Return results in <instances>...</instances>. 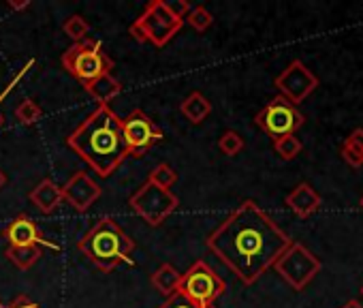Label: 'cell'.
I'll list each match as a JSON object with an SVG mask.
<instances>
[{
  "mask_svg": "<svg viewBox=\"0 0 363 308\" xmlns=\"http://www.w3.org/2000/svg\"><path fill=\"white\" fill-rule=\"evenodd\" d=\"M227 291V282L216 274L212 265L197 259L184 274H182L177 293L186 297L197 308H214V302Z\"/></svg>",
  "mask_w": 363,
  "mask_h": 308,
  "instance_id": "6",
  "label": "cell"
},
{
  "mask_svg": "<svg viewBox=\"0 0 363 308\" xmlns=\"http://www.w3.org/2000/svg\"><path fill=\"white\" fill-rule=\"evenodd\" d=\"M69 148L99 176L109 178L126 161L122 120L109 105H99L67 137Z\"/></svg>",
  "mask_w": 363,
  "mask_h": 308,
  "instance_id": "2",
  "label": "cell"
},
{
  "mask_svg": "<svg viewBox=\"0 0 363 308\" xmlns=\"http://www.w3.org/2000/svg\"><path fill=\"white\" fill-rule=\"evenodd\" d=\"M5 187H7V174L0 170V191H3Z\"/></svg>",
  "mask_w": 363,
  "mask_h": 308,
  "instance_id": "33",
  "label": "cell"
},
{
  "mask_svg": "<svg viewBox=\"0 0 363 308\" xmlns=\"http://www.w3.org/2000/svg\"><path fill=\"white\" fill-rule=\"evenodd\" d=\"M5 257L20 270H30L41 257V248L39 246H9L5 251Z\"/></svg>",
  "mask_w": 363,
  "mask_h": 308,
  "instance_id": "19",
  "label": "cell"
},
{
  "mask_svg": "<svg viewBox=\"0 0 363 308\" xmlns=\"http://www.w3.org/2000/svg\"><path fill=\"white\" fill-rule=\"evenodd\" d=\"M193 31H197V33H206L212 24H214V16L206 9V7H193L191 9V13L186 16V20H184Z\"/></svg>",
  "mask_w": 363,
  "mask_h": 308,
  "instance_id": "24",
  "label": "cell"
},
{
  "mask_svg": "<svg viewBox=\"0 0 363 308\" xmlns=\"http://www.w3.org/2000/svg\"><path fill=\"white\" fill-rule=\"evenodd\" d=\"M323 263L320 259L310 251L306 248L303 244L299 242H291V246L278 257V261L274 263V270L295 289V291H301L306 289L314 276L320 272Z\"/></svg>",
  "mask_w": 363,
  "mask_h": 308,
  "instance_id": "8",
  "label": "cell"
},
{
  "mask_svg": "<svg viewBox=\"0 0 363 308\" xmlns=\"http://www.w3.org/2000/svg\"><path fill=\"white\" fill-rule=\"evenodd\" d=\"M306 122L303 114L293 105L289 103L284 97H276L272 99L257 116H255V124L267 133L269 137L278 139V137H284V135H295L297 128H301Z\"/></svg>",
  "mask_w": 363,
  "mask_h": 308,
  "instance_id": "9",
  "label": "cell"
},
{
  "mask_svg": "<svg viewBox=\"0 0 363 308\" xmlns=\"http://www.w3.org/2000/svg\"><path fill=\"white\" fill-rule=\"evenodd\" d=\"M5 308H41L37 302H33L28 295H18L9 306H5Z\"/></svg>",
  "mask_w": 363,
  "mask_h": 308,
  "instance_id": "29",
  "label": "cell"
},
{
  "mask_svg": "<svg viewBox=\"0 0 363 308\" xmlns=\"http://www.w3.org/2000/svg\"><path fill=\"white\" fill-rule=\"evenodd\" d=\"M179 111L191 124H203L212 114V103L199 90H195L179 103Z\"/></svg>",
  "mask_w": 363,
  "mask_h": 308,
  "instance_id": "16",
  "label": "cell"
},
{
  "mask_svg": "<svg viewBox=\"0 0 363 308\" xmlns=\"http://www.w3.org/2000/svg\"><path fill=\"white\" fill-rule=\"evenodd\" d=\"M284 204H286L299 219H308V216H312L314 212H318L323 199H320V195L312 189V185L301 182V185H297V187L286 195Z\"/></svg>",
  "mask_w": 363,
  "mask_h": 308,
  "instance_id": "14",
  "label": "cell"
},
{
  "mask_svg": "<svg viewBox=\"0 0 363 308\" xmlns=\"http://www.w3.org/2000/svg\"><path fill=\"white\" fill-rule=\"evenodd\" d=\"M128 206L150 227H158V225H162L179 208V199H177V195L173 191L154 187L152 182L145 180L128 197Z\"/></svg>",
  "mask_w": 363,
  "mask_h": 308,
  "instance_id": "7",
  "label": "cell"
},
{
  "mask_svg": "<svg viewBox=\"0 0 363 308\" xmlns=\"http://www.w3.org/2000/svg\"><path fill=\"white\" fill-rule=\"evenodd\" d=\"M158 308H197V306H193L186 297H182L179 293H173V295L167 297Z\"/></svg>",
  "mask_w": 363,
  "mask_h": 308,
  "instance_id": "27",
  "label": "cell"
},
{
  "mask_svg": "<svg viewBox=\"0 0 363 308\" xmlns=\"http://www.w3.org/2000/svg\"><path fill=\"white\" fill-rule=\"evenodd\" d=\"M16 118H18V122L30 126V124H37V122L43 118V109H41V105H39L37 101L24 99V101L16 107Z\"/></svg>",
  "mask_w": 363,
  "mask_h": 308,
  "instance_id": "23",
  "label": "cell"
},
{
  "mask_svg": "<svg viewBox=\"0 0 363 308\" xmlns=\"http://www.w3.org/2000/svg\"><path fill=\"white\" fill-rule=\"evenodd\" d=\"M7 7H11V9H16V11H24V9H28L30 7V0H7Z\"/></svg>",
  "mask_w": 363,
  "mask_h": 308,
  "instance_id": "31",
  "label": "cell"
},
{
  "mask_svg": "<svg viewBox=\"0 0 363 308\" xmlns=\"http://www.w3.org/2000/svg\"><path fill=\"white\" fill-rule=\"evenodd\" d=\"M62 67L77 82H82V86H88L90 82H94L103 75H109L113 69V60L107 56L103 41L86 39L82 43L71 45L62 54Z\"/></svg>",
  "mask_w": 363,
  "mask_h": 308,
  "instance_id": "5",
  "label": "cell"
},
{
  "mask_svg": "<svg viewBox=\"0 0 363 308\" xmlns=\"http://www.w3.org/2000/svg\"><path fill=\"white\" fill-rule=\"evenodd\" d=\"M184 26V20L171 13L164 0H150L143 7L141 16L130 24L128 33L139 43H152L156 48H164Z\"/></svg>",
  "mask_w": 363,
  "mask_h": 308,
  "instance_id": "4",
  "label": "cell"
},
{
  "mask_svg": "<svg viewBox=\"0 0 363 308\" xmlns=\"http://www.w3.org/2000/svg\"><path fill=\"white\" fill-rule=\"evenodd\" d=\"M340 154H342V159L350 165V167H361L363 165V150L354 148V145H348V143H342L340 145Z\"/></svg>",
  "mask_w": 363,
  "mask_h": 308,
  "instance_id": "26",
  "label": "cell"
},
{
  "mask_svg": "<svg viewBox=\"0 0 363 308\" xmlns=\"http://www.w3.org/2000/svg\"><path fill=\"white\" fill-rule=\"evenodd\" d=\"M122 137L128 157L141 159L150 148H154L162 139V131L145 111L133 109L126 118H122Z\"/></svg>",
  "mask_w": 363,
  "mask_h": 308,
  "instance_id": "10",
  "label": "cell"
},
{
  "mask_svg": "<svg viewBox=\"0 0 363 308\" xmlns=\"http://www.w3.org/2000/svg\"><path fill=\"white\" fill-rule=\"evenodd\" d=\"M171 13L177 16L179 20H186V16L191 13V5L186 3V0H175V3H167Z\"/></svg>",
  "mask_w": 363,
  "mask_h": 308,
  "instance_id": "28",
  "label": "cell"
},
{
  "mask_svg": "<svg viewBox=\"0 0 363 308\" xmlns=\"http://www.w3.org/2000/svg\"><path fill=\"white\" fill-rule=\"evenodd\" d=\"M0 308H5V306H3V302H0Z\"/></svg>",
  "mask_w": 363,
  "mask_h": 308,
  "instance_id": "36",
  "label": "cell"
},
{
  "mask_svg": "<svg viewBox=\"0 0 363 308\" xmlns=\"http://www.w3.org/2000/svg\"><path fill=\"white\" fill-rule=\"evenodd\" d=\"M218 148L227 157H238V154L244 150V137L238 131H225L218 139Z\"/></svg>",
  "mask_w": 363,
  "mask_h": 308,
  "instance_id": "25",
  "label": "cell"
},
{
  "mask_svg": "<svg viewBox=\"0 0 363 308\" xmlns=\"http://www.w3.org/2000/svg\"><path fill=\"white\" fill-rule=\"evenodd\" d=\"M274 150H276V154L282 161H293V159H297L299 154H301L303 143L295 135H284V137L274 139Z\"/></svg>",
  "mask_w": 363,
  "mask_h": 308,
  "instance_id": "20",
  "label": "cell"
},
{
  "mask_svg": "<svg viewBox=\"0 0 363 308\" xmlns=\"http://www.w3.org/2000/svg\"><path fill=\"white\" fill-rule=\"evenodd\" d=\"M274 86L280 90V97L297 107L318 88V77L301 60H293L280 75H276Z\"/></svg>",
  "mask_w": 363,
  "mask_h": 308,
  "instance_id": "11",
  "label": "cell"
},
{
  "mask_svg": "<svg viewBox=\"0 0 363 308\" xmlns=\"http://www.w3.org/2000/svg\"><path fill=\"white\" fill-rule=\"evenodd\" d=\"M147 182H152L154 187H160V189L171 191V187L177 182V172H175L171 165H167V163H158V165L150 172Z\"/></svg>",
  "mask_w": 363,
  "mask_h": 308,
  "instance_id": "22",
  "label": "cell"
},
{
  "mask_svg": "<svg viewBox=\"0 0 363 308\" xmlns=\"http://www.w3.org/2000/svg\"><path fill=\"white\" fill-rule=\"evenodd\" d=\"M291 242L257 202L246 199L208 236L206 246L244 285H255Z\"/></svg>",
  "mask_w": 363,
  "mask_h": 308,
  "instance_id": "1",
  "label": "cell"
},
{
  "mask_svg": "<svg viewBox=\"0 0 363 308\" xmlns=\"http://www.w3.org/2000/svg\"><path fill=\"white\" fill-rule=\"evenodd\" d=\"M179 280H182V274L171 265V263H162L156 272H152L150 276V282L152 287L162 293L164 297H171L173 293H177V287H179Z\"/></svg>",
  "mask_w": 363,
  "mask_h": 308,
  "instance_id": "18",
  "label": "cell"
},
{
  "mask_svg": "<svg viewBox=\"0 0 363 308\" xmlns=\"http://www.w3.org/2000/svg\"><path fill=\"white\" fill-rule=\"evenodd\" d=\"M342 308H363V304L359 299H348Z\"/></svg>",
  "mask_w": 363,
  "mask_h": 308,
  "instance_id": "32",
  "label": "cell"
},
{
  "mask_svg": "<svg viewBox=\"0 0 363 308\" xmlns=\"http://www.w3.org/2000/svg\"><path fill=\"white\" fill-rule=\"evenodd\" d=\"M77 248L84 257H88L101 272H111L120 263H133L128 257L135 251V240L111 219H99L77 242Z\"/></svg>",
  "mask_w": 363,
  "mask_h": 308,
  "instance_id": "3",
  "label": "cell"
},
{
  "mask_svg": "<svg viewBox=\"0 0 363 308\" xmlns=\"http://www.w3.org/2000/svg\"><path fill=\"white\" fill-rule=\"evenodd\" d=\"M3 240H7L9 246H50V248L58 251V244L48 240L28 214L16 216L3 229Z\"/></svg>",
  "mask_w": 363,
  "mask_h": 308,
  "instance_id": "13",
  "label": "cell"
},
{
  "mask_svg": "<svg viewBox=\"0 0 363 308\" xmlns=\"http://www.w3.org/2000/svg\"><path fill=\"white\" fill-rule=\"evenodd\" d=\"M344 143H348V145H354V148L363 150V128H354V131L344 139Z\"/></svg>",
  "mask_w": 363,
  "mask_h": 308,
  "instance_id": "30",
  "label": "cell"
},
{
  "mask_svg": "<svg viewBox=\"0 0 363 308\" xmlns=\"http://www.w3.org/2000/svg\"><path fill=\"white\" fill-rule=\"evenodd\" d=\"M359 206H361V210H363V195H361V199H359Z\"/></svg>",
  "mask_w": 363,
  "mask_h": 308,
  "instance_id": "35",
  "label": "cell"
},
{
  "mask_svg": "<svg viewBox=\"0 0 363 308\" xmlns=\"http://www.w3.org/2000/svg\"><path fill=\"white\" fill-rule=\"evenodd\" d=\"M361 295H363V287H361Z\"/></svg>",
  "mask_w": 363,
  "mask_h": 308,
  "instance_id": "37",
  "label": "cell"
},
{
  "mask_svg": "<svg viewBox=\"0 0 363 308\" xmlns=\"http://www.w3.org/2000/svg\"><path fill=\"white\" fill-rule=\"evenodd\" d=\"M30 202L43 212V214H54L58 210V206L65 202L62 199V189L52 180V178H45L41 180L33 191H30Z\"/></svg>",
  "mask_w": 363,
  "mask_h": 308,
  "instance_id": "15",
  "label": "cell"
},
{
  "mask_svg": "<svg viewBox=\"0 0 363 308\" xmlns=\"http://www.w3.org/2000/svg\"><path fill=\"white\" fill-rule=\"evenodd\" d=\"M62 189V199L75 212H88L92 204L103 195V189L88 172H75Z\"/></svg>",
  "mask_w": 363,
  "mask_h": 308,
  "instance_id": "12",
  "label": "cell"
},
{
  "mask_svg": "<svg viewBox=\"0 0 363 308\" xmlns=\"http://www.w3.org/2000/svg\"><path fill=\"white\" fill-rule=\"evenodd\" d=\"M62 31H65V35H67L71 41L82 43V41H86V39H88L90 24H88V20H86V18H82L79 13H75V16H71V18H67V20H65Z\"/></svg>",
  "mask_w": 363,
  "mask_h": 308,
  "instance_id": "21",
  "label": "cell"
},
{
  "mask_svg": "<svg viewBox=\"0 0 363 308\" xmlns=\"http://www.w3.org/2000/svg\"><path fill=\"white\" fill-rule=\"evenodd\" d=\"M3 124H5V116L0 114V128H3Z\"/></svg>",
  "mask_w": 363,
  "mask_h": 308,
  "instance_id": "34",
  "label": "cell"
},
{
  "mask_svg": "<svg viewBox=\"0 0 363 308\" xmlns=\"http://www.w3.org/2000/svg\"><path fill=\"white\" fill-rule=\"evenodd\" d=\"M86 92L99 103V105H109L116 97H120L122 92V84L109 73V75H103L94 82H90L88 86H84Z\"/></svg>",
  "mask_w": 363,
  "mask_h": 308,
  "instance_id": "17",
  "label": "cell"
}]
</instances>
